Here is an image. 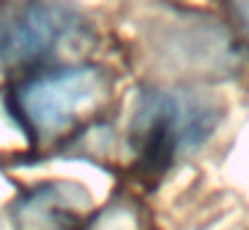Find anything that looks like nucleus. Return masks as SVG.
Returning a JSON list of instances; mask_svg holds the SVG:
<instances>
[{
	"label": "nucleus",
	"instance_id": "obj_7",
	"mask_svg": "<svg viewBox=\"0 0 249 230\" xmlns=\"http://www.w3.org/2000/svg\"><path fill=\"white\" fill-rule=\"evenodd\" d=\"M147 230H153V228H147Z\"/></svg>",
	"mask_w": 249,
	"mask_h": 230
},
{
	"label": "nucleus",
	"instance_id": "obj_4",
	"mask_svg": "<svg viewBox=\"0 0 249 230\" xmlns=\"http://www.w3.org/2000/svg\"><path fill=\"white\" fill-rule=\"evenodd\" d=\"M91 212V195L75 182H46L11 206L17 230H81Z\"/></svg>",
	"mask_w": 249,
	"mask_h": 230
},
{
	"label": "nucleus",
	"instance_id": "obj_5",
	"mask_svg": "<svg viewBox=\"0 0 249 230\" xmlns=\"http://www.w3.org/2000/svg\"><path fill=\"white\" fill-rule=\"evenodd\" d=\"M81 230H140V212L126 198H115L102 212L89 214Z\"/></svg>",
	"mask_w": 249,
	"mask_h": 230
},
{
	"label": "nucleus",
	"instance_id": "obj_1",
	"mask_svg": "<svg viewBox=\"0 0 249 230\" xmlns=\"http://www.w3.org/2000/svg\"><path fill=\"white\" fill-rule=\"evenodd\" d=\"M113 99V78L94 64L33 72L11 94V110L19 118L35 150H51L78 139L97 126Z\"/></svg>",
	"mask_w": 249,
	"mask_h": 230
},
{
	"label": "nucleus",
	"instance_id": "obj_3",
	"mask_svg": "<svg viewBox=\"0 0 249 230\" xmlns=\"http://www.w3.org/2000/svg\"><path fill=\"white\" fill-rule=\"evenodd\" d=\"M81 32V14L70 0H22L0 11V67L43 72Z\"/></svg>",
	"mask_w": 249,
	"mask_h": 230
},
{
	"label": "nucleus",
	"instance_id": "obj_2",
	"mask_svg": "<svg viewBox=\"0 0 249 230\" xmlns=\"http://www.w3.org/2000/svg\"><path fill=\"white\" fill-rule=\"evenodd\" d=\"M222 118V105L201 91L145 88L129 121V147L137 182H158L182 155L206 142Z\"/></svg>",
	"mask_w": 249,
	"mask_h": 230
},
{
	"label": "nucleus",
	"instance_id": "obj_6",
	"mask_svg": "<svg viewBox=\"0 0 249 230\" xmlns=\"http://www.w3.org/2000/svg\"><path fill=\"white\" fill-rule=\"evenodd\" d=\"M225 5L231 11L233 21H236V27L241 30V35L249 43V0H225Z\"/></svg>",
	"mask_w": 249,
	"mask_h": 230
}]
</instances>
